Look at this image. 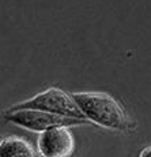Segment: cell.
Listing matches in <instances>:
<instances>
[{"label": "cell", "mask_w": 151, "mask_h": 157, "mask_svg": "<svg viewBox=\"0 0 151 157\" xmlns=\"http://www.w3.org/2000/svg\"><path fill=\"white\" fill-rule=\"evenodd\" d=\"M71 97L87 119L112 130H125L127 115L110 96L105 93H74Z\"/></svg>", "instance_id": "6da1fadb"}, {"label": "cell", "mask_w": 151, "mask_h": 157, "mask_svg": "<svg viewBox=\"0 0 151 157\" xmlns=\"http://www.w3.org/2000/svg\"><path fill=\"white\" fill-rule=\"evenodd\" d=\"M14 109H37L44 112L60 115L67 117H79L83 119V113L74 102L71 96L61 92L60 89H48L40 94L34 96L33 98L25 101L23 104L15 107Z\"/></svg>", "instance_id": "7a4b0ae2"}, {"label": "cell", "mask_w": 151, "mask_h": 157, "mask_svg": "<svg viewBox=\"0 0 151 157\" xmlns=\"http://www.w3.org/2000/svg\"><path fill=\"white\" fill-rule=\"evenodd\" d=\"M6 119L23 128L31 131H45L48 128L59 127V126H71L76 123H84V119L79 117H67L60 115L44 112L37 109H13L8 111Z\"/></svg>", "instance_id": "3957f363"}, {"label": "cell", "mask_w": 151, "mask_h": 157, "mask_svg": "<svg viewBox=\"0 0 151 157\" xmlns=\"http://www.w3.org/2000/svg\"><path fill=\"white\" fill-rule=\"evenodd\" d=\"M38 149L44 157H68L74 150V137L65 126L48 128L38 138Z\"/></svg>", "instance_id": "277c9868"}, {"label": "cell", "mask_w": 151, "mask_h": 157, "mask_svg": "<svg viewBox=\"0 0 151 157\" xmlns=\"http://www.w3.org/2000/svg\"><path fill=\"white\" fill-rule=\"evenodd\" d=\"M31 144L23 138L10 137L0 142V157H35Z\"/></svg>", "instance_id": "5b68a950"}, {"label": "cell", "mask_w": 151, "mask_h": 157, "mask_svg": "<svg viewBox=\"0 0 151 157\" xmlns=\"http://www.w3.org/2000/svg\"><path fill=\"white\" fill-rule=\"evenodd\" d=\"M139 157H151V146L146 147V149H143L140 152V156Z\"/></svg>", "instance_id": "8992f818"}, {"label": "cell", "mask_w": 151, "mask_h": 157, "mask_svg": "<svg viewBox=\"0 0 151 157\" xmlns=\"http://www.w3.org/2000/svg\"><path fill=\"white\" fill-rule=\"evenodd\" d=\"M42 157H44V156H42Z\"/></svg>", "instance_id": "52a82bcc"}]
</instances>
